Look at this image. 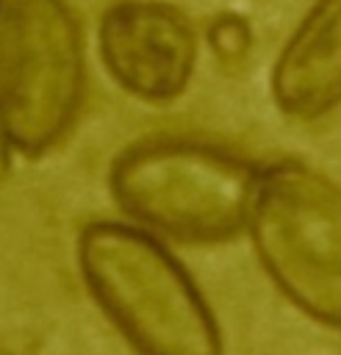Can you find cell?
<instances>
[{
  "instance_id": "6da1fadb",
  "label": "cell",
  "mask_w": 341,
  "mask_h": 355,
  "mask_svg": "<svg viewBox=\"0 0 341 355\" xmlns=\"http://www.w3.org/2000/svg\"><path fill=\"white\" fill-rule=\"evenodd\" d=\"M78 266L97 305L139 355H222L208 302L150 233L91 222L78 236Z\"/></svg>"
},
{
  "instance_id": "7a4b0ae2",
  "label": "cell",
  "mask_w": 341,
  "mask_h": 355,
  "mask_svg": "<svg viewBox=\"0 0 341 355\" xmlns=\"http://www.w3.org/2000/svg\"><path fill=\"white\" fill-rule=\"evenodd\" d=\"M261 169L208 141L147 139L111 166L116 205L144 230L180 241H225L250 222Z\"/></svg>"
},
{
  "instance_id": "3957f363",
  "label": "cell",
  "mask_w": 341,
  "mask_h": 355,
  "mask_svg": "<svg viewBox=\"0 0 341 355\" xmlns=\"http://www.w3.org/2000/svg\"><path fill=\"white\" fill-rule=\"evenodd\" d=\"M247 230L274 286L311 319L341 330V186L302 161L269 164Z\"/></svg>"
},
{
  "instance_id": "277c9868",
  "label": "cell",
  "mask_w": 341,
  "mask_h": 355,
  "mask_svg": "<svg viewBox=\"0 0 341 355\" xmlns=\"http://www.w3.org/2000/svg\"><path fill=\"white\" fill-rule=\"evenodd\" d=\"M80 97L83 47L67 0H0V125L11 150L55 147Z\"/></svg>"
},
{
  "instance_id": "5b68a950",
  "label": "cell",
  "mask_w": 341,
  "mask_h": 355,
  "mask_svg": "<svg viewBox=\"0 0 341 355\" xmlns=\"http://www.w3.org/2000/svg\"><path fill=\"white\" fill-rule=\"evenodd\" d=\"M97 44L111 78L147 103L175 100L197 58L191 22L158 0H122L105 8Z\"/></svg>"
},
{
  "instance_id": "8992f818",
  "label": "cell",
  "mask_w": 341,
  "mask_h": 355,
  "mask_svg": "<svg viewBox=\"0 0 341 355\" xmlns=\"http://www.w3.org/2000/svg\"><path fill=\"white\" fill-rule=\"evenodd\" d=\"M272 97L294 119L341 105V0H316L272 69Z\"/></svg>"
},
{
  "instance_id": "52a82bcc",
  "label": "cell",
  "mask_w": 341,
  "mask_h": 355,
  "mask_svg": "<svg viewBox=\"0 0 341 355\" xmlns=\"http://www.w3.org/2000/svg\"><path fill=\"white\" fill-rule=\"evenodd\" d=\"M211 42L219 55H241L247 50L250 36H247V28L236 17H222L211 31Z\"/></svg>"
},
{
  "instance_id": "ba28073f",
  "label": "cell",
  "mask_w": 341,
  "mask_h": 355,
  "mask_svg": "<svg viewBox=\"0 0 341 355\" xmlns=\"http://www.w3.org/2000/svg\"><path fill=\"white\" fill-rule=\"evenodd\" d=\"M8 164H11V144H8V136L0 125V180L8 175Z\"/></svg>"
}]
</instances>
